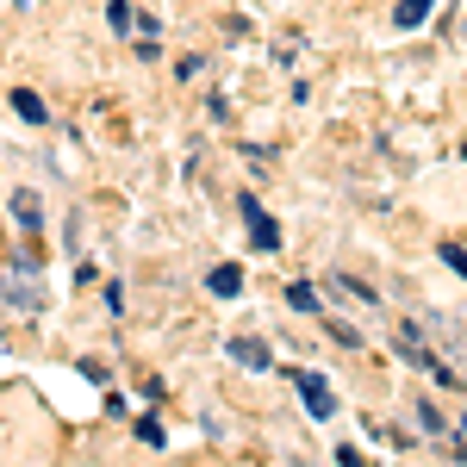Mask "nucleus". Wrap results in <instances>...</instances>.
<instances>
[{"label": "nucleus", "mask_w": 467, "mask_h": 467, "mask_svg": "<svg viewBox=\"0 0 467 467\" xmlns=\"http://www.w3.org/2000/svg\"><path fill=\"white\" fill-rule=\"evenodd\" d=\"M293 387H299V399H306V411L312 418H337V393H330V380L324 374H312V368H293Z\"/></svg>", "instance_id": "f257e3e1"}, {"label": "nucleus", "mask_w": 467, "mask_h": 467, "mask_svg": "<svg viewBox=\"0 0 467 467\" xmlns=\"http://www.w3.org/2000/svg\"><path fill=\"white\" fill-rule=\"evenodd\" d=\"M237 213L250 218V244H255V250H281V224H275V218L262 213V206H255L250 193H244V200H237Z\"/></svg>", "instance_id": "f03ea898"}, {"label": "nucleus", "mask_w": 467, "mask_h": 467, "mask_svg": "<svg viewBox=\"0 0 467 467\" xmlns=\"http://www.w3.org/2000/svg\"><path fill=\"white\" fill-rule=\"evenodd\" d=\"M206 287H213L218 299H231V293H244V268H231V262H224V268H213V275H206Z\"/></svg>", "instance_id": "7ed1b4c3"}, {"label": "nucleus", "mask_w": 467, "mask_h": 467, "mask_svg": "<svg viewBox=\"0 0 467 467\" xmlns=\"http://www.w3.org/2000/svg\"><path fill=\"white\" fill-rule=\"evenodd\" d=\"M231 361H244V368H268V343H255V337H237V343H231Z\"/></svg>", "instance_id": "20e7f679"}, {"label": "nucleus", "mask_w": 467, "mask_h": 467, "mask_svg": "<svg viewBox=\"0 0 467 467\" xmlns=\"http://www.w3.org/2000/svg\"><path fill=\"white\" fill-rule=\"evenodd\" d=\"M436 0H399V13H393V26L399 32H411V26H424V13H431Z\"/></svg>", "instance_id": "39448f33"}, {"label": "nucleus", "mask_w": 467, "mask_h": 467, "mask_svg": "<svg viewBox=\"0 0 467 467\" xmlns=\"http://www.w3.org/2000/svg\"><path fill=\"white\" fill-rule=\"evenodd\" d=\"M13 218H19V231H37V224H44V206H37V193H19V200H13Z\"/></svg>", "instance_id": "423d86ee"}, {"label": "nucleus", "mask_w": 467, "mask_h": 467, "mask_svg": "<svg viewBox=\"0 0 467 467\" xmlns=\"http://www.w3.org/2000/svg\"><path fill=\"white\" fill-rule=\"evenodd\" d=\"M13 107H19V119H32V125H44V119H50V112H44V100H37L32 88H19V94H13Z\"/></svg>", "instance_id": "0eeeda50"}, {"label": "nucleus", "mask_w": 467, "mask_h": 467, "mask_svg": "<svg viewBox=\"0 0 467 467\" xmlns=\"http://www.w3.org/2000/svg\"><path fill=\"white\" fill-rule=\"evenodd\" d=\"M287 306H293V312H318V293L306 287V281H293V287H287Z\"/></svg>", "instance_id": "6e6552de"}, {"label": "nucleus", "mask_w": 467, "mask_h": 467, "mask_svg": "<svg viewBox=\"0 0 467 467\" xmlns=\"http://www.w3.org/2000/svg\"><path fill=\"white\" fill-rule=\"evenodd\" d=\"M107 19H112V32H131V6H125V0H112Z\"/></svg>", "instance_id": "1a4fd4ad"}, {"label": "nucleus", "mask_w": 467, "mask_h": 467, "mask_svg": "<svg viewBox=\"0 0 467 467\" xmlns=\"http://www.w3.org/2000/svg\"><path fill=\"white\" fill-rule=\"evenodd\" d=\"M442 262H449L455 275H467V250H455V244H442Z\"/></svg>", "instance_id": "9d476101"}]
</instances>
